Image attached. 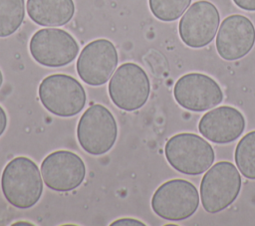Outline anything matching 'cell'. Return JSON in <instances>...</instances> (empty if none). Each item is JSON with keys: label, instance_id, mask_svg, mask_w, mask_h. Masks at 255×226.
<instances>
[{"label": "cell", "instance_id": "obj_19", "mask_svg": "<svg viewBox=\"0 0 255 226\" xmlns=\"http://www.w3.org/2000/svg\"><path fill=\"white\" fill-rule=\"evenodd\" d=\"M234 4L246 11H255V0H233Z\"/></svg>", "mask_w": 255, "mask_h": 226}, {"label": "cell", "instance_id": "obj_9", "mask_svg": "<svg viewBox=\"0 0 255 226\" xmlns=\"http://www.w3.org/2000/svg\"><path fill=\"white\" fill-rule=\"evenodd\" d=\"M118 52L108 39H97L87 44L76 63L79 77L84 83L98 87L106 84L118 66Z\"/></svg>", "mask_w": 255, "mask_h": 226}, {"label": "cell", "instance_id": "obj_18", "mask_svg": "<svg viewBox=\"0 0 255 226\" xmlns=\"http://www.w3.org/2000/svg\"><path fill=\"white\" fill-rule=\"evenodd\" d=\"M191 0H148L153 16L163 22L178 19L189 7Z\"/></svg>", "mask_w": 255, "mask_h": 226}, {"label": "cell", "instance_id": "obj_6", "mask_svg": "<svg viewBox=\"0 0 255 226\" xmlns=\"http://www.w3.org/2000/svg\"><path fill=\"white\" fill-rule=\"evenodd\" d=\"M199 206L196 187L184 179H171L162 183L153 193L151 208L167 221H182L192 216Z\"/></svg>", "mask_w": 255, "mask_h": 226}, {"label": "cell", "instance_id": "obj_12", "mask_svg": "<svg viewBox=\"0 0 255 226\" xmlns=\"http://www.w3.org/2000/svg\"><path fill=\"white\" fill-rule=\"evenodd\" d=\"M44 183L52 190L68 192L79 187L86 176V165L75 152L57 150L48 154L41 163Z\"/></svg>", "mask_w": 255, "mask_h": 226}, {"label": "cell", "instance_id": "obj_4", "mask_svg": "<svg viewBox=\"0 0 255 226\" xmlns=\"http://www.w3.org/2000/svg\"><path fill=\"white\" fill-rule=\"evenodd\" d=\"M38 94L43 107L62 117L78 114L87 100L82 84L66 74H53L44 78L39 85Z\"/></svg>", "mask_w": 255, "mask_h": 226}, {"label": "cell", "instance_id": "obj_21", "mask_svg": "<svg viewBox=\"0 0 255 226\" xmlns=\"http://www.w3.org/2000/svg\"><path fill=\"white\" fill-rule=\"evenodd\" d=\"M7 127V115L4 109L0 106V136L4 133Z\"/></svg>", "mask_w": 255, "mask_h": 226}, {"label": "cell", "instance_id": "obj_3", "mask_svg": "<svg viewBox=\"0 0 255 226\" xmlns=\"http://www.w3.org/2000/svg\"><path fill=\"white\" fill-rule=\"evenodd\" d=\"M241 189V176L234 164L219 161L204 173L200 183V200L207 213H218L230 206Z\"/></svg>", "mask_w": 255, "mask_h": 226}, {"label": "cell", "instance_id": "obj_15", "mask_svg": "<svg viewBox=\"0 0 255 226\" xmlns=\"http://www.w3.org/2000/svg\"><path fill=\"white\" fill-rule=\"evenodd\" d=\"M26 8L30 19L44 27L63 26L75 14L73 0H27Z\"/></svg>", "mask_w": 255, "mask_h": 226}, {"label": "cell", "instance_id": "obj_5", "mask_svg": "<svg viewBox=\"0 0 255 226\" xmlns=\"http://www.w3.org/2000/svg\"><path fill=\"white\" fill-rule=\"evenodd\" d=\"M118 136V125L113 113L103 105L88 108L79 119L77 138L81 147L92 155L107 153Z\"/></svg>", "mask_w": 255, "mask_h": 226}, {"label": "cell", "instance_id": "obj_14", "mask_svg": "<svg viewBox=\"0 0 255 226\" xmlns=\"http://www.w3.org/2000/svg\"><path fill=\"white\" fill-rule=\"evenodd\" d=\"M245 128V118L235 108L222 106L203 114L198 130L209 141L218 144L236 140Z\"/></svg>", "mask_w": 255, "mask_h": 226}, {"label": "cell", "instance_id": "obj_11", "mask_svg": "<svg viewBox=\"0 0 255 226\" xmlns=\"http://www.w3.org/2000/svg\"><path fill=\"white\" fill-rule=\"evenodd\" d=\"M219 22V12L214 4L206 0L196 1L179 21L180 39L190 48L205 47L214 39Z\"/></svg>", "mask_w": 255, "mask_h": 226}, {"label": "cell", "instance_id": "obj_16", "mask_svg": "<svg viewBox=\"0 0 255 226\" xmlns=\"http://www.w3.org/2000/svg\"><path fill=\"white\" fill-rule=\"evenodd\" d=\"M25 17L24 0H0V38L15 33Z\"/></svg>", "mask_w": 255, "mask_h": 226}, {"label": "cell", "instance_id": "obj_10", "mask_svg": "<svg viewBox=\"0 0 255 226\" xmlns=\"http://www.w3.org/2000/svg\"><path fill=\"white\" fill-rule=\"evenodd\" d=\"M173 97L185 110L204 112L215 108L223 101V92L209 76L189 73L177 80L173 88Z\"/></svg>", "mask_w": 255, "mask_h": 226}, {"label": "cell", "instance_id": "obj_20", "mask_svg": "<svg viewBox=\"0 0 255 226\" xmlns=\"http://www.w3.org/2000/svg\"><path fill=\"white\" fill-rule=\"evenodd\" d=\"M111 225H137V226H144L145 224L142 223L141 221H138L136 219H132V218H122V219H118L115 222H113Z\"/></svg>", "mask_w": 255, "mask_h": 226}, {"label": "cell", "instance_id": "obj_8", "mask_svg": "<svg viewBox=\"0 0 255 226\" xmlns=\"http://www.w3.org/2000/svg\"><path fill=\"white\" fill-rule=\"evenodd\" d=\"M29 51L40 65L59 68L72 63L78 56L80 47L70 33L51 27L40 29L33 34Z\"/></svg>", "mask_w": 255, "mask_h": 226}, {"label": "cell", "instance_id": "obj_13", "mask_svg": "<svg viewBox=\"0 0 255 226\" xmlns=\"http://www.w3.org/2000/svg\"><path fill=\"white\" fill-rule=\"evenodd\" d=\"M255 44V27L247 17L234 14L220 24L215 45L219 56L235 61L246 56Z\"/></svg>", "mask_w": 255, "mask_h": 226}, {"label": "cell", "instance_id": "obj_1", "mask_svg": "<svg viewBox=\"0 0 255 226\" xmlns=\"http://www.w3.org/2000/svg\"><path fill=\"white\" fill-rule=\"evenodd\" d=\"M5 199L14 207L30 208L43 193V178L37 164L26 156H17L5 166L1 176Z\"/></svg>", "mask_w": 255, "mask_h": 226}, {"label": "cell", "instance_id": "obj_17", "mask_svg": "<svg viewBox=\"0 0 255 226\" xmlns=\"http://www.w3.org/2000/svg\"><path fill=\"white\" fill-rule=\"evenodd\" d=\"M234 159L244 177L255 179V130L246 133L239 140L235 148Z\"/></svg>", "mask_w": 255, "mask_h": 226}, {"label": "cell", "instance_id": "obj_22", "mask_svg": "<svg viewBox=\"0 0 255 226\" xmlns=\"http://www.w3.org/2000/svg\"><path fill=\"white\" fill-rule=\"evenodd\" d=\"M2 84H3V74H2V72L0 70V88H1Z\"/></svg>", "mask_w": 255, "mask_h": 226}, {"label": "cell", "instance_id": "obj_7", "mask_svg": "<svg viewBox=\"0 0 255 226\" xmlns=\"http://www.w3.org/2000/svg\"><path fill=\"white\" fill-rule=\"evenodd\" d=\"M108 90L112 102L119 109L133 112L147 102L150 83L141 67L128 62L121 65L114 72Z\"/></svg>", "mask_w": 255, "mask_h": 226}, {"label": "cell", "instance_id": "obj_2", "mask_svg": "<svg viewBox=\"0 0 255 226\" xmlns=\"http://www.w3.org/2000/svg\"><path fill=\"white\" fill-rule=\"evenodd\" d=\"M164 153L172 168L187 175L205 172L215 159V152L210 143L190 132L171 136L165 143Z\"/></svg>", "mask_w": 255, "mask_h": 226}]
</instances>
